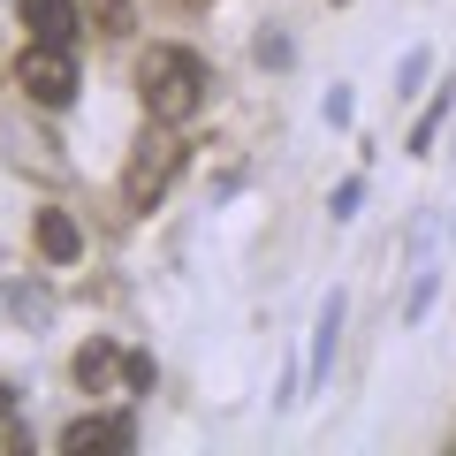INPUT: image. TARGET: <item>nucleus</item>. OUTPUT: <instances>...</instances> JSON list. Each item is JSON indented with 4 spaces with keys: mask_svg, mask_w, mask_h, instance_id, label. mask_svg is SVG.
Listing matches in <instances>:
<instances>
[{
    "mask_svg": "<svg viewBox=\"0 0 456 456\" xmlns=\"http://www.w3.org/2000/svg\"><path fill=\"white\" fill-rule=\"evenodd\" d=\"M145 388H152V358L130 350V358H122V395H145Z\"/></svg>",
    "mask_w": 456,
    "mask_h": 456,
    "instance_id": "nucleus-12",
    "label": "nucleus"
},
{
    "mask_svg": "<svg viewBox=\"0 0 456 456\" xmlns=\"http://www.w3.org/2000/svg\"><path fill=\"white\" fill-rule=\"evenodd\" d=\"M16 23L38 38V46H77V31H84L77 0H16Z\"/></svg>",
    "mask_w": 456,
    "mask_h": 456,
    "instance_id": "nucleus-4",
    "label": "nucleus"
},
{
    "mask_svg": "<svg viewBox=\"0 0 456 456\" xmlns=\"http://www.w3.org/2000/svg\"><path fill=\"white\" fill-rule=\"evenodd\" d=\"M8 312H16L23 327H46L53 320V289L46 281H16V289H8Z\"/></svg>",
    "mask_w": 456,
    "mask_h": 456,
    "instance_id": "nucleus-9",
    "label": "nucleus"
},
{
    "mask_svg": "<svg viewBox=\"0 0 456 456\" xmlns=\"http://www.w3.org/2000/svg\"><path fill=\"white\" fill-rule=\"evenodd\" d=\"M92 449H137V426L130 419H69L61 456H92Z\"/></svg>",
    "mask_w": 456,
    "mask_h": 456,
    "instance_id": "nucleus-5",
    "label": "nucleus"
},
{
    "mask_svg": "<svg viewBox=\"0 0 456 456\" xmlns=\"http://www.w3.org/2000/svg\"><path fill=\"white\" fill-rule=\"evenodd\" d=\"M16 92L38 99V107H69V99H77V46H38V38H23Z\"/></svg>",
    "mask_w": 456,
    "mask_h": 456,
    "instance_id": "nucleus-3",
    "label": "nucleus"
},
{
    "mask_svg": "<svg viewBox=\"0 0 456 456\" xmlns=\"http://www.w3.org/2000/svg\"><path fill=\"white\" fill-rule=\"evenodd\" d=\"M8 411H16V388H0V449H8V456H23V449H31V434H23V426L8 419Z\"/></svg>",
    "mask_w": 456,
    "mask_h": 456,
    "instance_id": "nucleus-11",
    "label": "nucleus"
},
{
    "mask_svg": "<svg viewBox=\"0 0 456 456\" xmlns=\"http://www.w3.org/2000/svg\"><path fill=\"white\" fill-rule=\"evenodd\" d=\"M358 206H365V183L350 175V183H342V191H335V221H350V213H358Z\"/></svg>",
    "mask_w": 456,
    "mask_h": 456,
    "instance_id": "nucleus-16",
    "label": "nucleus"
},
{
    "mask_svg": "<svg viewBox=\"0 0 456 456\" xmlns=\"http://www.w3.org/2000/svg\"><path fill=\"white\" fill-rule=\"evenodd\" d=\"M449 107H456V84H449V92H441L434 107L419 114V130H411V152H426V145H434V137H441V122H449Z\"/></svg>",
    "mask_w": 456,
    "mask_h": 456,
    "instance_id": "nucleus-10",
    "label": "nucleus"
},
{
    "mask_svg": "<svg viewBox=\"0 0 456 456\" xmlns=\"http://www.w3.org/2000/svg\"><path fill=\"white\" fill-rule=\"evenodd\" d=\"M92 8H99V23H107V38L130 31V0H92Z\"/></svg>",
    "mask_w": 456,
    "mask_h": 456,
    "instance_id": "nucleus-15",
    "label": "nucleus"
},
{
    "mask_svg": "<svg viewBox=\"0 0 456 456\" xmlns=\"http://www.w3.org/2000/svg\"><path fill=\"white\" fill-rule=\"evenodd\" d=\"M259 61H266V69H289V61H297V46H289L281 31H259Z\"/></svg>",
    "mask_w": 456,
    "mask_h": 456,
    "instance_id": "nucleus-13",
    "label": "nucleus"
},
{
    "mask_svg": "<svg viewBox=\"0 0 456 456\" xmlns=\"http://www.w3.org/2000/svg\"><path fill=\"white\" fill-rule=\"evenodd\" d=\"M31 236H38V251H46L53 266H69V259H84V228H77V213H61V206H38V221H31Z\"/></svg>",
    "mask_w": 456,
    "mask_h": 456,
    "instance_id": "nucleus-6",
    "label": "nucleus"
},
{
    "mask_svg": "<svg viewBox=\"0 0 456 456\" xmlns=\"http://www.w3.org/2000/svg\"><path fill=\"white\" fill-rule=\"evenodd\" d=\"M175 167H183V145L167 130H145V137H137V152H130V167H122V206L152 213L167 198V183H175Z\"/></svg>",
    "mask_w": 456,
    "mask_h": 456,
    "instance_id": "nucleus-2",
    "label": "nucleus"
},
{
    "mask_svg": "<svg viewBox=\"0 0 456 456\" xmlns=\"http://www.w3.org/2000/svg\"><path fill=\"white\" fill-rule=\"evenodd\" d=\"M137 92H145V114L152 122H191L198 107H206V61H198L191 46H152L145 61H137Z\"/></svg>",
    "mask_w": 456,
    "mask_h": 456,
    "instance_id": "nucleus-1",
    "label": "nucleus"
},
{
    "mask_svg": "<svg viewBox=\"0 0 456 456\" xmlns=\"http://www.w3.org/2000/svg\"><path fill=\"white\" fill-rule=\"evenodd\" d=\"M69 373H77L84 395H114V388H122V350H114V342H84Z\"/></svg>",
    "mask_w": 456,
    "mask_h": 456,
    "instance_id": "nucleus-7",
    "label": "nucleus"
},
{
    "mask_svg": "<svg viewBox=\"0 0 456 456\" xmlns=\"http://www.w3.org/2000/svg\"><path fill=\"white\" fill-rule=\"evenodd\" d=\"M426 69H434V53H403V69H395V92H419Z\"/></svg>",
    "mask_w": 456,
    "mask_h": 456,
    "instance_id": "nucleus-14",
    "label": "nucleus"
},
{
    "mask_svg": "<svg viewBox=\"0 0 456 456\" xmlns=\"http://www.w3.org/2000/svg\"><path fill=\"white\" fill-rule=\"evenodd\" d=\"M335 335H342V289L320 305V327H312V388H327V373H335Z\"/></svg>",
    "mask_w": 456,
    "mask_h": 456,
    "instance_id": "nucleus-8",
    "label": "nucleus"
}]
</instances>
